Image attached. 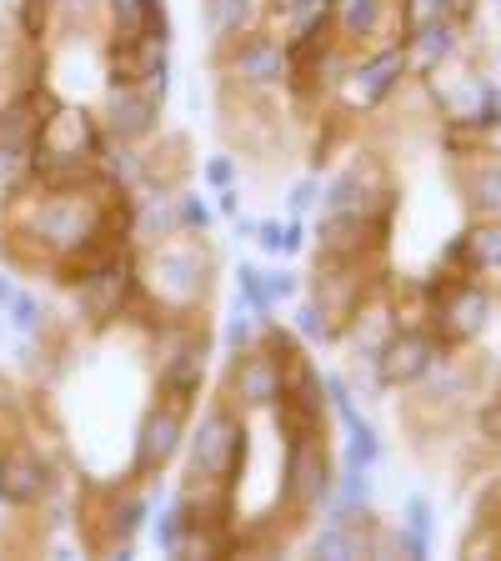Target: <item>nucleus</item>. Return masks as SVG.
<instances>
[{
  "mask_svg": "<svg viewBox=\"0 0 501 561\" xmlns=\"http://www.w3.org/2000/svg\"><path fill=\"white\" fill-rule=\"evenodd\" d=\"M226 336H231V346H241V341L251 336V326H246V321H231V331H226Z\"/></svg>",
  "mask_w": 501,
  "mask_h": 561,
  "instance_id": "nucleus-28",
  "label": "nucleus"
},
{
  "mask_svg": "<svg viewBox=\"0 0 501 561\" xmlns=\"http://www.w3.org/2000/svg\"><path fill=\"white\" fill-rule=\"evenodd\" d=\"M411 46H416V56H421V66H436L441 56H451V46H456V36H451V26H446V21H431V26H421V31H411Z\"/></svg>",
  "mask_w": 501,
  "mask_h": 561,
  "instance_id": "nucleus-13",
  "label": "nucleus"
},
{
  "mask_svg": "<svg viewBox=\"0 0 501 561\" xmlns=\"http://www.w3.org/2000/svg\"><path fill=\"white\" fill-rule=\"evenodd\" d=\"M46 481L51 476H46V461L36 451L16 446V451L0 456V501L6 506H36L46 496Z\"/></svg>",
  "mask_w": 501,
  "mask_h": 561,
  "instance_id": "nucleus-4",
  "label": "nucleus"
},
{
  "mask_svg": "<svg viewBox=\"0 0 501 561\" xmlns=\"http://www.w3.org/2000/svg\"><path fill=\"white\" fill-rule=\"evenodd\" d=\"M126 296H131V271H126V266H101V271L81 276V306H86L91 321L121 316Z\"/></svg>",
  "mask_w": 501,
  "mask_h": 561,
  "instance_id": "nucleus-5",
  "label": "nucleus"
},
{
  "mask_svg": "<svg viewBox=\"0 0 501 561\" xmlns=\"http://www.w3.org/2000/svg\"><path fill=\"white\" fill-rule=\"evenodd\" d=\"M271 6H276V11H291V6H296V0H271Z\"/></svg>",
  "mask_w": 501,
  "mask_h": 561,
  "instance_id": "nucleus-30",
  "label": "nucleus"
},
{
  "mask_svg": "<svg viewBox=\"0 0 501 561\" xmlns=\"http://www.w3.org/2000/svg\"><path fill=\"white\" fill-rule=\"evenodd\" d=\"M251 16H256L251 0H206V26L216 41H236L251 26Z\"/></svg>",
  "mask_w": 501,
  "mask_h": 561,
  "instance_id": "nucleus-11",
  "label": "nucleus"
},
{
  "mask_svg": "<svg viewBox=\"0 0 501 561\" xmlns=\"http://www.w3.org/2000/svg\"><path fill=\"white\" fill-rule=\"evenodd\" d=\"M241 451H246V431L231 411H211L201 421V431L191 436V466H196V476H211V481L231 476Z\"/></svg>",
  "mask_w": 501,
  "mask_h": 561,
  "instance_id": "nucleus-1",
  "label": "nucleus"
},
{
  "mask_svg": "<svg viewBox=\"0 0 501 561\" xmlns=\"http://www.w3.org/2000/svg\"><path fill=\"white\" fill-rule=\"evenodd\" d=\"M311 196H316V181H301V186L291 191V211H306V206H311Z\"/></svg>",
  "mask_w": 501,
  "mask_h": 561,
  "instance_id": "nucleus-25",
  "label": "nucleus"
},
{
  "mask_svg": "<svg viewBox=\"0 0 501 561\" xmlns=\"http://www.w3.org/2000/svg\"><path fill=\"white\" fill-rule=\"evenodd\" d=\"M426 531H431V506L426 496H411L406 501V551L411 556H426Z\"/></svg>",
  "mask_w": 501,
  "mask_h": 561,
  "instance_id": "nucleus-15",
  "label": "nucleus"
},
{
  "mask_svg": "<svg viewBox=\"0 0 501 561\" xmlns=\"http://www.w3.org/2000/svg\"><path fill=\"white\" fill-rule=\"evenodd\" d=\"M256 231H261L256 241H261L266 251H276V256H286V251H296V246H301V226H281V221H261Z\"/></svg>",
  "mask_w": 501,
  "mask_h": 561,
  "instance_id": "nucleus-17",
  "label": "nucleus"
},
{
  "mask_svg": "<svg viewBox=\"0 0 501 561\" xmlns=\"http://www.w3.org/2000/svg\"><path fill=\"white\" fill-rule=\"evenodd\" d=\"M241 291H246V301H251V311H256V316H261V311H271V301H266V271L241 266Z\"/></svg>",
  "mask_w": 501,
  "mask_h": 561,
  "instance_id": "nucleus-20",
  "label": "nucleus"
},
{
  "mask_svg": "<svg viewBox=\"0 0 501 561\" xmlns=\"http://www.w3.org/2000/svg\"><path fill=\"white\" fill-rule=\"evenodd\" d=\"M461 246H466V256H471L476 266H501V231H496V226H476Z\"/></svg>",
  "mask_w": 501,
  "mask_h": 561,
  "instance_id": "nucleus-16",
  "label": "nucleus"
},
{
  "mask_svg": "<svg viewBox=\"0 0 501 561\" xmlns=\"http://www.w3.org/2000/svg\"><path fill=\"white\" fill-rule=\"evenodd\" d=\"M476 201H486V206H501V166L481 171V181H476Z\"/></svg>",
  "mask_w": 501,
  "mask_h": 561,
  "instance_id": "nucleus-21",
  "label": "nucleus"
},
{
  "mask_svg": "<svg viewBox=\"0 0 501 561\" xmlns=\"http://www.w3.org/2000/svg\"><path fill=\"white\" fill-rule=\"evenodd\" d=\"M296 326H301L306 336H321V331H326V316H321V306H301V311H296Z\"/></svg>",
  "mask_w": 501,
  "mask_h": 561,
  "instance_id": "nucleus-23",
  "label": "nucleus"
},
{
  "mask_svg": "<svg viewBox=\"0 0 501 561\" xmlns=\"http://www.w3.org/2000/svg\"><path fill=\"white\" fill-rule=\"evenodd\" d=\"M206 176H211L216 186H226V181H231V161H211V166H206Z\"/></svg>",
  "mask_w": 501,
  "mask_h": 561,
  "instance_id": "nucleus-27",
  "label": "nucleus"
},
{
  "mask_svg": "<svg viewBox=\"0 0 501 561\" xmlns=\"http://www.w3.org/2000/svg\"><path fill=\"white\" fill-rule=\"evenodd\" d=\"M181 431H186V421H181V401L156 406V411L141 421V436H136V466H141V471L166 466V461L176 456V446H181Z\"/></svg>",
  "mask_w": 501,
  "mask_h": 561,
  "instance_id": "nucleus-3",
  "label": "nucleus"
},
{
  "mask_svg": "<svg viewBox=\"0 0 501 561\" xmlns=\"http://www.w3.org/2000/svg\"><path fill=\"white\" fill-rule=\"evenodd\" d=\"M446 0H401V16H406V31H421L431 21H441Z\"/></svg>",
  "mask_w": 501,
  "mask_h": 561,
  "instance_id": "nucleus-19",
  "label": "nucleus"
},
{
  "mask_svg": "<svg viewBox=\"0 0 501 561\" xmlns=\"http://www.w3.org/2000/svg\"><path fill=\"white\" fill-rule=\"evenodd\" d=\"M236 396L246 406H266V401H281L286 396V381H281V361L266 356V351H251L241 366H236Z\"/></svg>",
  "mask_w": 501,
  "mask_h": 561,
  "instance_id": "nucleus-7",
  "label": "nucleus"
},
{
  "mask_svg": "<svg viewBox=\"0 0 501 561\" xmlns=\"http://www.w3.org/2000/svg\"><path fill=\"white\" fill-rule=\"evenodd\" d=\"M431 366V341L426 336H391L386 346H381V356H376V371H381V381L386 386H401V381H416L421 371Z\"/></svg>",
  "mask_w": 501,
  "mask_h": 561,
  "instance_id": "nucleus-6",
  "label": "nucleus"
},
{
  "mask_svg": "<svg viewBox=\"0 0 501 561\" xmlns=\"http://www.w3.org/2000/svg\"><path fill=\"white\" fill-rule=\"evenodd\" d=\"M11 296H16V291H11V281L0 276V306H11Z\"/></svg>",
  "mask_w": 501,
  "mask_h": 561,
  "instance_id": "nucleus-29",
  "label": "nucleus"
},
{
  "mask_svg": "<svg viewBox=\"0 0 501 561\" xmlns=\"http://www.w3.org/2000/svg\"><path fill=\"white\" fill-rule=\"evenodd\" d=\"M36 231H41L51 246L76 251V246H91V236H96V216H91V206H86V201L61 196V201H51V206L36 216Z\"/></svg>",
  "mask_w": 501,
  "mask_h": 561,
  "instance_id": "nucleus-2",
  "label": "nucleus"
},
{
  "mask_svg": "<svg viewBox=\"0 0 501 561\" xmlns=\"http://www.w3.org/2000/svg\"><path fill=\"white\" fill-rule=\"evenodd\" d=\"M336 21H341L346 36H371L376 21H381V0H341Z\"/></svg>",
  "mask_w": 501,
  "mask_h": 561,
  "instance_id": "nucleus-14",
  "label": "nucleus"
},
{
  "mask_svg": "<svg viewBox=\"0 0 501 561\" xmlns=\"http://www.w3.org/2000/svg\"><path fill=\"white\" fill-rule=\"evenodd\" d=\"M286 296H296V276H286V271L266 276V301L276 306V301H286Z\"/></svg>",
  "mask_w": 501,
  "mask_h": 561,
  "instance_id": "nucleus-22",
  "label": "nucleus"
},
{
  "mask_svg": "<svg viewBox=\"0 0 501 561\" xmlns=\"http://www.w3.org/2000/svg\"><path fill=\"white\" fill-rule=\"evenodd\" d=\"M481 431H486V436H496V441H501V406H491V411H486V416H481Z\"/></svg>",
  "mask_w": 501,
  "mask_h": 561,
  "instance_id": "nucleus-26",
  "label": "nucleus"
},
{
  "mask_svg": "<svg viewBox=\"0 0 501 561\" xmlns=\"http://www.w3.org/2000/svg\"><path fill=\"white\" fill-rule=\"evenodd\" d=\"M106 111H111V131H116L121 141L146 136V131H151V116H156V91H151V86H116Z\"/></svg>",
  "mask_w": 501,
  "mask_h": 561,
  "instance_id": "nucleus-8",
  "label": "nucleus"
},
{
  "mask_svg": "<svg viewBox=\"0 0 501 561\" xmlns=\"http://www.w3.org/2000/svg\"><path fill=\"white\" fill-rule=\"evenodd\" d=\"M11 326H16L21 336H31V331L41 326V306H36L31 291H16V296H11Z\"/></svg>",
  "mask_w": 501,
  "mask_h": 561,
  "instance_id": "nucleus-18",
  "label": "nucleus"
},
{
  "mask_svg": "<svg viewBox=\"0 0 501 561\" xmlns=\"http://www.w3.org/2000/svg\"><path fill=\"white\" fill-rule=\"evenodd\" d=\"M446 326H451V336H471V331H481L486 326V296H476V291H456L451 296V306H446Z\"/></svg>",
  "mask_w": 501,
  "mask_h": 561,
  "instance_id": "nucleus-12",
  "label": "nucleus"
},
{
  "mask_svg": "<svg viewBox=\"0 0 501 561\" xmlns=\"http://www.w3.org/2000/svg\"><path fill=\"white\" fill-rule=\"evenodd\" d=\"M181 216H186V226H206L211 221V211L201 201H181Z\"/></svg>",
  "mask_w": 501,
  "mask_h": 561,
  "instance_id": "nucleus-24",
  "label": "nucleus"
},
{
  "mask_svg": "<svg viewBox=\"0 0 501 561\" xmlns=\"http://www.w3.org/2000/svg\"><path fill=\"white\" fill-rule=\"evenodd\" d=\"M231 71L246 76V81H256V86L281 81V71H286V51H281L271 36H246V41L236 46V56H231Z\"/></svg>",
  "mask_w": 501,
  "mask_h": 561,
  "instance_id": "nucleus-9",
  "label": "nucleus"
},
{
  "mask_svg": "<svg viewBox=\"0 0 501 561\" xmlns=\"http://www.w3.org/2000/svg\"><path fill=\"white\" fill-rule=\"evenodd\" d=\"M401 71H406V56H401V51L371 56V61L356 71V81H351V101H356V106H376V101L401 81Z\"/></svg>",
  "mask_w": 501,
  "mask_h": 561,
  "instance_id": "nucleus-10",
  "label": "nucleus"
}]
</instances>
